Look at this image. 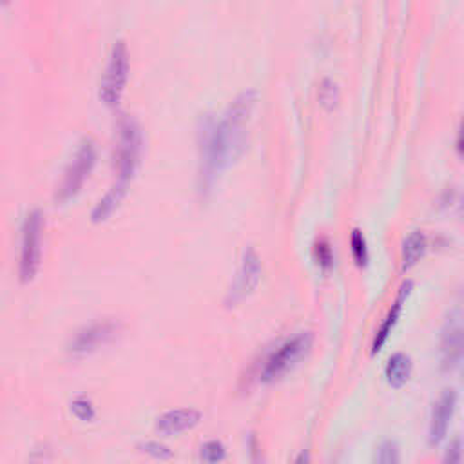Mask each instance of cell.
<instances>
[{
	"instance_id": "cell-6",
	"label": "cell",
	"mask_w": 464,
	"mask_h": 464,
	"mask_svg": "<svg viewBox=\"0 0 464 464\" xmlns=\"http://www.w3.org/2000/svg\"><path fill=\"white\" fill-rule=\"evenodd\" d=\"M94 165H96V147L92 140L85 138L63 172V178L56 188V201L65 203L71 198H74L82 190L87 178L91 176Z\"/></svg>"
},
{
	"instance_id": "cell-3",
	"label": "cell",
	"mask_w": 464,
	"mask_h": 464,
	"mask_svg": "<svg viewBox=\"0 0 464 464\" xmlns=\"http://www.w3.org/2000/svg\"><path fill=\"white\" fill-rule=\"evenodd\" d=\"M42 237H44V216L40 210H31L22 225L20 261L18 276L22 283H29L36 277L42 265Z\"/></svg>"
},
{
	"instance_id": "cell-12",
	"label": "cell",
	"mask_w": 464,
	"mask_h": 464,
	"mask_svg": "<svg viewBox=\"0 0 464 464\" xmlns=\"http://www.w3.org/2000/svg\"><path fill=\"white\" fill-rule=\"evenodd\" d=\"M411 288H413V283H411V281L402 283V286H401V290H399V294H397L395 303L392 304V308H390V312H388L384 323L381 324V328H379L377 334H375V339H373V344H372V353H377V352L384 346L388 335L392 334L393 326H395L397 321H399V315H401V312H402V306H404L406 297L410 295Z\"/></svg>"
},
{
	"instance_id": "cell-22",
	"label": "cell",
	"mask_w": 464,
	"mask_h": 464,
	"mask_svg": "<svg viewBox=\"0 0 464 464\" xmlns=\"http://www.w3.org/2000/svg\"><path fill=\"white\" fill-rule=\"evenodd\" d=\"M141 451H145V453H149L156 459H170L172 457V451L167 446H163L160 442H154V440L141 444Z\"/></svg>"
},
{
	"instance_id": "cell-1",
	"label": "cell",
	"mask_w": 464,
	"mask_h": 464,
	"mask_svg": "<svg viewBox=\"0 0 464 464\" xmlns=\"http://www.w3.org/2000/svg\"><path fill=\"white\" fill-rule=\"evenodd\" d=\"M257 103L254 89L243 91L227 107L218 121L212 116L201 120L199 134V190H212L221 170L236 161L246 147V129Z\"/></svg>"
},
{
	"instance_id": "cell-15",
	"label": "cell",
	"mask_w": 464,
	"mask_h": 464,
	"mask_svg": "<svg viewBox=\"0 0 464 464\" xmlns=\"http://www.w3.org/2000/svg\"><path fill=\"white\" fill-rule=\"evenodd\" d=\"M426 245H428L426 236L420 230L411 232L404 239V243H402V268L404 270H408V268H411V266H415L419 263V259L426 252Z\"/></svg>"
},
{
	"instance_id": "cell-7",
	"label": "cell",
	"mask_w": 464,
	"mask_h": 464,
	"mask_svg": "<svg viewBox=\"0 0 464 464\" xmlns=\"http://www.w3.org/2000/svg\"><path fill=\"white\" fill-rule=\"evenodd\" d=\"M120 334V323L114 321H98L76 332L69 343V353L74 357L89 355L102 346L112 343Z\"/></svg>"
},
{
	"instance_id": "cell-2",
	"label": "cell",
	"mask_w": 464,
	"mask_h": 464,
	"mask_svg": "<svg viewBox=\"0 0 464 464\" xmlns=\"http://www.w3.org/2000/svg\"><path fill=\"white\" fill-rule=\"evenodd\" d=\"M314 343V335L310 332H299L294 337L277 344L263 361L257 372L259 382H274L292 372L299 361H303Z\"/></svg>"
},
{
	"instance_id": "cell-11",
	"label": "cell",
	"mask_w": 464,
	"mask_h": 464,
	"mask_svg": "<svg viewBox=\"0 0 464 464\" xmlns=\"http://www.w3.org/2000/svg\"><path fill=\"white\" fill-rule=\"evenodd\" d=\"M201 420V413L194 408H178L165 411L156 419V430L161 435H178L194 428Z\"/></svg>"
},
{
	"instance_id": "cell-19",
	"label": "cell",
	"mask_w": 464,
	"mask_h": 464,
	"mask_svg": "<svg viewBox=\"0 0 464 464\" xmlns=\"http://www.w3.org/2000/svg\"><path fill=\"white\" fill-rule=\"evenodd\" d=\"M339 100V92H337V85L330 80H323L321 87H319V102L321 105H324L328 111L335 107Z\"/></svg>"
},
{
	"instance_id": "cell-4",
	"label": "cell",
	"mask_w": 464,
	"mask_h": 464,
	"mask_svg": "<svg viewBox=\"0 0 464 464\" xmlns=\"http://www.w3.org/2000/svg\"><path fill=\"white\" fill-rule=\"evenodd\" d=\"M130 71V58L129 49L123 40H118L109 54V62L100 82V100L107 107H116L125 92L127 80Z\"/></svg>"
},
{
	"instance_id": "cell-14",
	"label": "cell",
	"mask_w": 464,
	"mask_h": 464,
	"mask_svg": "<svg viewBox=\"0 0 464 464\" xmlns=\"http://www.w3.org/2000/svg\"><path fill=\"white\" fill-rule=\"evenodd\" d=\"M125 192H127V187H125V185L114 183V185L109 188V192L94 205V208H92V212H91V219H92L94 223L105 221V219L118 208V205L121 203Z\"/></svg>"
},
{
	"instance_id": "cell-8",
	"label": "cell",
	"mask_w": 464,
	"mask_h": 464,
	"mask_svg": "<svg viewBox=\"0 0 464 464\" xmlns=\"http://www.w3.org/2000/svg\"><path fill=\"white\" fill-rule=\"evenodd\" d=\"M259 279H261L259 256L256 254L254 248H246L243 252V259H241V266L237 270L236 281L232 283V286L227 294V299H225L227 306H234L239 301H243L245 297H248L256 290Z\"/></svg>"
},
{
	"instance_id": "cell-9",
	"label": "cell",
	"mask_w": 464,
	"mask_h": 464,
	"mask_svg": "<svg viewBox=\"0 0 464 464\" xmlns=\"http://www.w3.org/2000/svg\"><path fill=\"white\" fill-rule=\"evenodd\" d=\"M462 361V324L460 312L455 310L442 330L440 337V368L442 372H453Z\"/></svg>"
},
{
	"instance_id": "cell-13",
	"label": "cell",
	"mask_w": 464,
	"mask_h": 464,
	"mask_svg": "<svg viewBox=\"0 0 464 464\" xmlns=\"http://www.w3.org/2000/svg\"><path fill=\"white\" fill-rule=\"evenodd\" d=\"M411 370H413L411 357L402 353V352H397L388 359L384 375H386V381L392 388H402L408 382V379L411 375Z\"/></svg>"
},
{
	"instance_id": "cell-16",
	"label": "cell",
	"mask_w": 464,
	"mask_h": 464,
	"mask_svg": "<svg viewBox=\"0 0 464 464\" xmlns=\"http://www.w3.org/2000/svg\"><path fill=\"white\" fill-rule=\"evenodd\" d=\"M350 248H352V256L357 266H364L368 263V246H366V239L362 236L361 230H353L352 237H350Z\"/></svg>"
},
{
	"instance_id": "cell-18",
	"label": "cell",
	"mask_w": 464,
	"mask_h": 464,
	"mask_svg": "<svg viewBox=\"0 0 464 464\" xmlns=\"http://www.w3.org/2000/svg\"><path fill=\"white\" fill-rule=\"evenodd\" d=\"M71 411L74 413L76 419L80 420H92L96 417V410H94V404L91 402V399L87 397H76L72 402H71Z\"/></svg>"
},
{
	"instance_id": "cell-5",
	"label": "cell",
	"mask_w": 464,
	"mask_h": 464,
	"mask_svg": "<svg viewBox=\"0 0 464 464\" xmlns=\"http://www.w3.org/2000/svg\"><path fill=\"white\" fill-rule=\"evenodd\" d=\"M141 156V130L132 118H121L118 123V141H116V170L120 185H129L134 178Z\"/></svg>"
},
{
	"instance_id": "cell-23",
	"label": "cell",
	"mask_w": 464,
	"mask_h": 464,
	"mask_svg": "<svg viewBox=\"0 0 464 464\" xmlns=\"http://www.w3.org/2000/svg\"><path fill=\"white\" fill-rule=\"evenodd\" d=\"M462 459V440L460 437H455L450 446L446 448V453H444V462H460Z\"/></svg>"
},
{
	"instance_id": "cell-10",
	"label": "cell",
	"mask_w": 464,
	"mask_h": 464,
	"mask_svg": "<svg viewBox=\"0 0 464 464\" xmlns=\"http://www.w3.org/2000/svg\"><path fill=\"white\" fill-rule=\"evenodd\" d=\"M455 408H457V392L453 388H446L431 408L430 426H428V442L431 446H437L439 442L444 440L448 428L451 424Z\"/></svg>"
},
{
	"instance_id": "cell-20",
	"label": "cell",
	"mask_w": 464,
	"mask_h": 464,
	"mask_svg": "<svg viewBox=\"0 0 464 464\" xmlns=\"http://www.w3.org/2000/svg\"><path fill=\"white\" fill-rule=\"evenodd\" d=\"M375 460L379 464H395V462H399V448H397V444L393 440H384L377 448Z\"/></svg>"
},
{
	"instance_id": "cell-24",
	"label": "cell",
	"mask_w": 464,
	"mask_h": 464,
	"mask_svg": "<svg viewBox=\"0 0 464 464\" xmlns=\"http://www.w3.org/2000/svg\"><path fill=\"white\" fill-rule=\"evenodd\" d=\"M0 2H7V0H0Z\"/></svg>"
},
{
	"instance_id": "cell-17",
	"label": "cell",
	"mask_w": 464,
	"mask_h": 464,
	"mask_svg": "<svg viewBox=\"0 0 464 464\" xmlns=\"http://www.w3.org/2000/svg\"><path fill=\"white\" fill-rule=\"evenodd\" d=\"M225 455H227V448H225V444L219 442V440H208V442H205V444L201 446V450H199L201 460L210 462V464L223 460Z\"/></svg>"
},
{
	"instance_id": "cell-21",
	"label": "cell",
	"mask_w": 464,
	"mask_h": 464,
	"mask_svg": "<svg viewBox=\"0 0 464 464\" xmlns=\"http://www.w3.org/2000/svg\"><path fill=\"white\" fill-rule=\"evenodd\" d=\"M315 257H317L319 266H323L324 270L332 266V263H334V252H332V248H330V245H328L326 241H319V243L315 245Z\"/></svg>"
}]
</instances>
